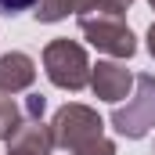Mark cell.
Wrapping results in <instances>:
<instances>
[{"mask_svg":"<svg viewBox=\"0 0 155 155\" xmlns=\"http://www.w3.org/2000/svg\"><path fill=\"white\" fill-rule=\"evenodd\" d=\"M69 155H116V144L108 137H97V141H90V144H83V148H76Z\"/></svg>","mask_w":155,"mask_h":155,"instance_id":"10","label":"cell"},{"mask_svg":"<svg viewBox=\"0 0 155 155\" xmlns=\"http://www.w3.org/2000/svg\"><path fill=\"white\" fill-rule=\"evenodd\" d=\"M79 33L90 40L101 54H112V58H130L137 51V40L130 33V25L123 18L112 15H101V11H90V15H79Z\"/></svg>","mask_w":155,"mask_h":155,"instance_id":"4","label":"cell"},{"mask_svg":"<svg viewBox=\"0 0 155 155\" xmlns=\"http://www.w3.org/2000/svg\"><path fill=\"white\" fill-rule=\"evenodd\" d=\"M22 123H25V108H22L15 97L0 94V141H11V137L22 130Z\"/></svg>","mask_w":155,"mask_h":155,"instance_id":"9","label":"cell"},{"mask_svg":"<svg viewBox=\"0 0 155 155\" xmlns=\"http://www.w3.org/2000/svg\"><path fill=\"white\" fill-rule=\"evenodd\" d=\"M54 152V137L51 126H43V119H25L22 130L7 141V155H51Z\"/></svg>","mask_w":155,"mask_h":155,"instance_id":"7","label":"cell"},{"mask_svg":"<svg viewBox=\"0 0 155 155\" xmlns=\"http://www.w3.org/2000/svg\"><path fill=\"white\" fill-rule=\"evenodd\" d=\"M33 79H36V61L29 54L7 51L0 58V94H7V97L11 94H22V90L33 87Z\"/></svg>","mask_w":155,"mask_h":155,"instance_id":"6","label":"cell"},{"mask_svg":"<svg viewBox=\"0 0 155 155\" xmlns=\"http://www.w3.org/2000/svg\"><path fill=\"white\" fill-rule=\"evenodd\" d=\"M90 90H94V97L119 105L134 90V72L119 61H97V65H90Z\"/></svg>","mask_w":155,"mask_h":155,"instance_id":"5","label":"cell"},{"mask_svg":"<svg viewBox=\"0 0 155 155\" xmlns=\"http://www.w3.org/2000/svg\"><path fill=\"white\" fill-rule=\"evenodd\" d=\"M40 0H0V15H7V18H15V15H22V11H33Z\"/></svg>","mask_w":155,"mask_h":155,"instance_id":"11","label":"cell"},{"mask_svg":"<svg viewBox=\"0 0 155 155\" xmlns=\"http://www.w3.org/2000/svg\"><path fill=\"white\" fill-rule=\"evenodd\" d=\"M130 4H134V0H97V11H101V15H112V18H123V15L130 11Z\"/></svg>","mask_w":155,"mask_h":155,"instance_id":"12","label":"cell"},{"mask_svg":"<svg viewBox=\"0 0 155 155\" xmlns=\"http://www.w3.org/2000/svg\"><path fill=\"white\" fill-rule=\"evenodd\" d=\"M43 69H47V79L61 90H83L90 83V61H87V51L79 47L76 40H51L43 47Z\"/></svg>","mask_w":155,"mask_h":155,"instance_id":"2","label":"cell"},{"mask_svg":"<svg viewBox=\"0 0 155 155\" xmlns=\"http://www.w3.org/2000/svg\"><path fill=\"white\" fill-rule=\"evenodd\" d=\"M148 4H152V11H155V0H148Z\"/></svg>","mask_w":155,"mask_h":155,"instance_id":"15","label":"cell"},{"mask_svg":"<svg viewBox=\"0 0 155 155\" xmlns=\"http://www.w3.org/2000/svg\"><path fill=\"white\" fill-rule=\"evenodd\" d=\"M112 130L130 141H141L155 130V76L152 72L134 76V94L126 97V105H116Z\"/></svg>","mask_w":155,"mask_h":155,"instance_id":"1","label":"cell"},{"mask_svg":"<svg viewBox=\"0 0 155 155\" xmlns=\"http://www.w3.org/2000/svg\"><path fill=\"white\" fill-rule=\"evenodd\" d=\"M43 108H47L43 94H29L25 97V119H43Z\"/></svg>","mask_w":155,"mask_h":155,"instance_id":"13","label":"cell"},{"mask_svg":"<svg viewBox=\"0 0 155 155\" xmlns=\"http://www.w3.org/2000/svg\"><path fill=\"white\" fill-rule=\"evenodd\" d=\"M51 137H54V148H65V152H76L83 144L105 137V123L94 108L87 105H65L58 108L51 119Z\"/></svg>","mask_w":155,"mask_h":155,"instance_id":"3","label":"cell"},{"mask_svg":"<svg viewBox=\"0 0 155 155\" xmlns=\"http://www.w3.org/2000/svg\"><path fill=\"white\" fill-rule=\"evenodd\" d=\"M148 51H152V58H155V22L148 25Z\"/></svg>","mask_w":155,"mask_h":155,"instance_id":"14","label":"cell"},{"mask_svg":"<svg viewBox=\"0 0 155 155\" xmlns=\"http://www.w3.org/2000/svg\"><path fill=\"white\" fill-rule=\"evenodd\" d=\"M90 11H97V0H40L36 4V22H61V18H69V15H90Z\"/></svg>","mask_w":155,"mask_h":155,"instance_id":"8","label":"cell"}]
</instances>
